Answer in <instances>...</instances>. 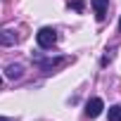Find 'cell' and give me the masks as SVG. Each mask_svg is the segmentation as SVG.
Here are the masks:
<instances>
[{"mask_svg":"<svg viewBox=\"0 0 121 121\" xmlns=\"http://www.w3.org/2000/svg\"><path fill=\"white\" fill-rule=\"evenodd\" d=\"M109 121H121V104L109 107Z\"/></svg>","mask_w":121,"mask_h":121,"instance_id":"obj_6","label":"cell"},{"mask_svg":"<svg viewBox=\"0 0 121 121\" xmlns=\"http://www.w3.org/2000/svg\"><path fill=\"white\" fill-rule=\"evenodd\" d=\"M17 40H19L17 31H12V29H3L0 31V45H14Z\"/></svg>","mask_w":121,"mask_h":121,"instance_id":"obj_4","label":"cell"},{"mask_svg":"<svg viewBox=\"0 0 121 121\" xmlns=\"http://www.w3.org/2000/svg\"><path fill=\"white\" fill-rule=\"evenodd\" d=\"M102 109H104V102H102L100 97H93V100H88V104H86V114H88L90 119H97V116L102 114Z\"/></svg>","mask_w":121,"mask_h":121,"instance_id":"obj_2","label":"cell"},{"mask_svg":"<svg viewBox=\"0 0 121 121\" xmlns=\"http://www.w3.org/2000/svg\"><path fill=\"white\" fill-rule=\"evenodd\" d=\"M5 71H7L10 78H22V64H10Z\"/></svg>","mask_w":121,"mask_h":121,"instance_id":"obj_5","label":"cell"},{"mask_svg":"<svg viewBox=\"0 0 121 121\" xmlns=\"http://www.w3.org/2000/svg\"><path fill=\"white\" fill-rule=\"evenodd\" d=\"M5 3H7V0H5Z\"/></svg>","mask_w":121,"mask_h":121,"instance_id":"obj_10","label":"cell"},{"mask_svg":"<svg viewBox=\"0 0 121 121\" xmlns=\"http://www.w3.org/2000/svg\"><path fill=\"white\" fill-rule=\"evenodd\" d=\"M0 83H3V81H0Z\"/></svg>","mask_w":121,"mask_h":121,"instance_id":"obj_11","label":"cell"},{"mask_svg":"<svg viewBox=\"0 0 121 121\" xmlns=\"http://www.w3.org/2000/svg\"><path fill=\"white\" fill-rule=\"evenodd\" d=\"M36 40H38V45H40V48H45V50H48V48H52V45L57 43V31L45 26V29H40V31L36 33Z\"/></svg>","mask_w":121,"mask_h":121,"instance_id":"obj_1","label":"cell"},{"mask_svg":"<svg viewBox=\"0 0 121 121\" xmlns=\"http://www.w3.org/2000/svg\"><path fill=\"white\" fill-rule=\"evenodd\" d=\"M69 5H71V7H74V10H78V12H81V10H83V3H69Z\"/></svg>","mask_w":121,"mask_h":121,"instance_id":"obj_7","label":"cell"},{"mask_svg":"<svg viewBox=\"0 0 121 121\" xmlns=\"http://www.w3.org/2000/svg\"><path fill=\"white\" fill-rule=\"evenodd\" d=\"M0 121H10V119H5V116H0Z\"/></svg>","mask_w":121,"mask_h":121,"instance_id":"obj_8","label":"cell"},{"mask_svg":"<svg viewBox=\"0 0 121 121\" xmlns=\"http://www.w3.org/2000/svg\"><path fill=\"white\" fill-rule=\"evenodd\" d=\"M107 7H109V0H93V10H95L97 22H102L107 17Z\"/></svg>","mask_w":121,"mask_h":121,"instance_id":"obj_3","label":"cell"},{"mask_svg":"<svg viewBox=\"0 0 121 121\" xmlns=\"http://www.w3.org/2000/svg\"><path fill=\"white\" fill-rule=\"evenodd\" d=\"M119 33H121V22H119Z\"/></svg>","mask_w":121,"mask_h":121,"instance_id":"obj_9","label":"cell"}]
</instances>
